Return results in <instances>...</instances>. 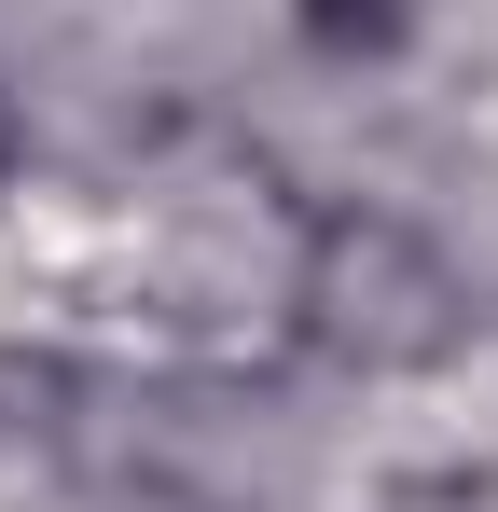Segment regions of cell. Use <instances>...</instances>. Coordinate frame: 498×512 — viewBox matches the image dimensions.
<instances>
[{
  "mask_svg": "<svg viewBox=\"0 0 498 512\" xmlns=\"http://www.w3.org/2000/svg\"><path fill=\"white\" fill-rule=\"evenodd\" d=\"M305 305H319V333L346 360H443L457 346V277L415 250V236H388V222H332Z\"/></svg>",
  "mask_w": 498,
  "mask_h": 512,
  "instance_id": "cell-1",
  "label": "cell"
},
{
  "mask_svg": "<svg viewBox=\"0 0 498 512\" xmlns=\"http://www.w3.org/2000/svg\"><path fill=\"white\" fill-rule=\"evenodd\" d=\"M291 14H305V42H319V56H388L415 0H291Z\"/></svg>",
  "mask_w": 498,
  "mask_h": 512,
  "instance_id": "cell-2",
  "label": "cell"
}]
</instances>
